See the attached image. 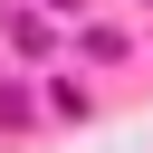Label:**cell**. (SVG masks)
<instances>
[{
    "label": "cell",
    "mask_w": 153,
    "mask_h": 153,
    "mask_svg": "<svg viewBox=\"0 0 153 153\" xmlns=\"http://www.w3.org/2000/svg\"><path fill=\"white\" fill-rule=\"evenodd\" d=\"M143 10H153V0H143Z\"/></svg>",
    "instance_id": "1"
}]
</instances>
